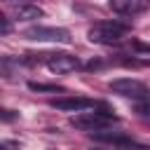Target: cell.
<instances>
[{"mask_svg": "<svg viewBox=\"0 0 150 150\" xmlns=\"http://www.w3.org/2000/svg\"><path fill=\"white\" fill-rule=\"evenodd\" d=\"M129 33V26L120 21H98L89 28V40L96 45H115Z\"/></svg>", "mask_w": 150, "mask_h": 150, "instance_id": "cell-2", "label": "cell"}, {"mask_svg": "<svg viewBox=\"0 0 150 150\" xmlns=\"http://www.w3.org/2000/svg\"><path fill=\"white\" fill-rule=\"evenodd\" d=\"M134 108H136V112H138L141 117H148V120H150V94L143 96V98H136V101H134Z\"/></svg>", "mask_w": 150, "mask_h": 150, "instance_id": "cell-9", "label": "cell"}, {"mask_svg": "<svg viewBox=\"0 0 150 150\" xmlns=\"http://www.w3.org/2000/svg\"><path fill=\"white\" fill-rule=\"evenodd\" d=\"M136 47H138V49H143V52H150V45H141V42H138Z\"/></svg>", "mask_w": 150, "mask_h": 150, "instance_id": "cell-15", "label": "cell"}, {"mask_svg": "<svg viewBox=\"0 0 150 150\" xmlns=\"http://www.w3.org/2000/svg\"><path fill=\"white\" fill-rule=\"evenodd\" d=\"M19 148V143H14V141H2V145H0V150H16Z\"/></svg>", "mask_w": 150, "mask_h": 150, "instance_id": "cell-12", "label": "cell"}, {"mask_svg": "<svg viewBox=\"0 0 150 150\" xmlns=\"http://www.w3.org/2000/svg\"><path fill=\"white\" fill-rule=\"evenodd\" d=\"M23 38L38 42H70V33L56 26H30L23 30Z\"/></svg>", "mask_w": 150, "mask_h": 150, "instance_id": "cell-3", "label": "cell"}, {"mask_svg": "<svg viewBox=\"0 0 150 150\" xmlns=\"http://www.w3.org/2000/svg\"><path fill=\"white\" fill-rule=\"evenodd\" d=\"M110 91H115L117 96L131 98V101L143 98V96H148V94H150V89H148L143 82L131 80V77H117V80H112V82H110Z\"/></svg>", "mask_w": 150, "mask_h": 150, "instance_id": "cell-4", "label": "cell"}, {"mask_svg": "<svg viewBox=\"0 0 150 150\" xmlns=\"http://www.w3.org/2000/svg\"><path fill=\"white\" fill-rule=\"evenodd\" d=\"M52 108H59V110H66V112H82V110L98 108V103H96V101H91V98L66 96V98H54V101H52Z\"/></svg>", "mask_w": 150, "mask_h": 150, "instance_id": "cell-6", "label": "cell"}, {"mask_svg": "<svg viewBox=\"0 0 150 150\" xmlns=\"http://www.w3.org/2000/svg\"><path fill=\"white\" fill-rule=\"evenodd\" d=\"M112 122H115V115H112V112H108V110H96V108L82 110V112H77V115L70 117V124H73L75 129H82V131H101V129H105V127L112 124Z\"/></svg>", "mask_w": 150, "mask_h": 150, "instance_id": "cell-1", "label": "cell"}, {"mask_svg": "<svg viewBox=\"0 0 150 150\" xmlns=\"http://www.w3.org/2000/svg\"><path fill=\"white\" fill-rule=\"evenodd\" d=\"M108 7L115 12V14H122V16H134V14H141L150 7V0H110Z\"/></svg>", "mask_w": 150, "mask_h": 150, "instance_id": "cell-7", "label": "cell"}, {"mask_svg": "<svg viewBox=\"0 0 150 150\" xmlns=\"http://www.w3.org/2000/svg\"><path fill=\"white\" fill-rule=\"evenodd\" d=\"M47 68L52 73H70V70L80 68V61H77V56H73L68 52H56V54L47 56Z\"/></svg>", "mask_w": 150, "mask_h": 150, "instance_id": "cell-5", "label": "cell"}, {"mask_svg": "<svg viewBox=\"0 0 150 150\" xmlns=\"http://www.w3.org/2000/svg\"><path fill=\"white\" fill-rule=\"evenodd\" d=\"M0 23H2V33L7 35V33H9V21H7V16H0Z\"/></svg>", "mask_w": 150, "mask_h": 150, "instance_id": "cell-13", "label": "cell"}, {"mask_svg": "<svg viewBox=\"0 0 150 150\" xmlns=\"http://www.w3.org/2000/svg\"><path fill=\"white\" fill-rule=\"evenodd\" d=\"M12 14L19 21H33V19H40L42 16V9L38 5H30V2H19V5L12 7Z\"/></svg>", "mask_w": 150, "mask_h": 150, "instance_id": "cell-8", "label": "cell"}, {"mask_svg": "<svg viewBox=\"0 0 150 150\" xmlns=\"http://www.w3.org/2000/svg\"><path fill=\"white\" fill-rule=\"evenodd\" d=\"M91 150H150V148H148V145H138V143L129 141V143H124V145H112V148H91Z\"/></svg>", "mask_w": 150, "mask_h": 150, "instance_id": "cell-10", "label": "cell"}, {"mask_svg": "<svg viewBox=\"0 0 150 150\" xmlns=\"http://www.w3.org/2000/svg\"><path fill=\"white\" fill-rule=\"evenodd\" d=\"M12 117H14V115H12V110H2V120H5V122H9Z\"/></svg>", "mask_w": 150, "mask_h": 150, "instance_id": "cell-14", "label": "cell"}, {"mask_svg": "<svg viewBox=\"0 0 150 150\" xmlns=\"http://www.w3.org/2000/svg\"><path fill=\"white\" fill-rule=\"evenodd\" d=\"M28 87L33 89V91H63V87H59V84H42V82H28Z\"/></svg>", "mask_w": 150, "mask_h": 150, "instance_id": "cell-11", "label": "cell"}]
</instances>
